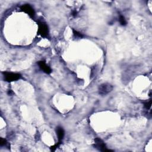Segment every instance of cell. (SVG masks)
<instances>
[{"label": "cell", "instance_id": "6da1fadb", "mask_svg": "<svg viewBox=\"0 0 152 152\" xmlns=\"http://www.w3.org/2000/svg\"><path fill=\"white\" fill-rule=\"evenodd\" d=\"M4 80L7 82H13L16 80H18L22 78L21 74L19 73H14L11 72L5 71L3 72Z\"/></svg>", "mask_w": 152, "mask_h": 152}, {"label": "cell", "instance_id": "7a4b0ae2", "mask_svg": "<svg viewBox=\"0 0 152 152\" xmlns=\"http://www.w3.org/2000/svg\"><path fill=\"white\" fill-rule=\"evenodd\" d=\"M113 90V86L108 83H103L99 86L98 91L99 93L101 95H106L110 92H111Z\"/></svg>", "mask_w": 152, "mask_h": 152}, {"label": "cell", "instance_id": "3957f363", "mask_svg": "<svg viewBox=\"0 0 152 152\" xmlns=\"http://www.w3.org/2000/svg\"><path fill=\"white\" fill-rule=\"evenodd\" d=\"M94 147L95 149H98L99 151H110L112 150H110L109 149H108L106 144L105 143L103 142V141L100 139V138H96L95 139V143H94Z\"/></svg>", "mask_w": 152, "mask_h": 152}, {"label": "cell", "instance_id": "277c9868", "mask_svg": "<svg viewBox=\"0 0 152 152\" xmlns=\"http://www.w3.org/2000/svg\"><path fill=\"white\" fill-rule=\"evenodd\" d=\"M38 33L40 35L46 38L49 35V29L47 24L44 22H40L38 23Z\"/></svg>", "mask_w": 152, "mask_h": 152}, {"label": "cell", "instance_id": "5b68a950", "mask_svg": "<svg viewBox=\"0 0 152 152\" xmlns=\"http://www.w3.org/2000/svg\"><path fill=\"white\" fill-rule=\"evenodd\" d=\"M21 10L27 14L30 17H34L35 15L34 9L30 4H24L21 7Z\"/></svg>", "mask_w": 152, "mask_h": 152}, {"label": "cell", "instance_id": "8992f818", "mask_svg": "<svg viewBox=\"0 0 152 152\" xmlns=\"http://www.w3.org/2000/svg\"><path fill=\"white\" fill-rule=\"evenodd\" d=\"M38 65H39V66L41 70L44 71V72H45V73L49 74H51L52 73V70H51V68L45 63V61H39Z\"/></svg>", "mask_w": 152, "mask_h": 152}, {"label": "cell", "instance_id": "52a82bcc", "mask_svg": "<svg viewBox=\"0 0 152 152\" xmlns=\"http://www.w3.org/2000/svg\"><path fill=\"white\" fill-rule=\"evenodd\" d=\"M57 134L59 140V143H61V141L64 139V137L65 135V131L64 129L61 127H58L57 128Z\"/></svg>", "mask_w": 152, "mask_h": 152}, {"label": "cell", "instance_id": "ba28073f", "mask_svg": "<svg viewBox=\"0 0 152 152\" xmlns=\"http://www.w3.org/2000/svg\"><path fill=\"white\" fill-rule=\"evenodd\" d=\"M119 22H120L121 25H122V26H126L127 23L125 17H124L122 15H120L119 17Z\"/></svg>", "mask_w": 152, "mask_h": 152}, {"label": "cell", "instance_id": "9c48e42d", "mask_svg": "<svg viewBox=\"0 0 152 152\" xmlns=\"http://www.w3.org/2000/svg\"><path fill=\"white\" fill-rule=\"evenodd\" d=\"M73 34H74V36L75 37V38H83V34L77 32V30H73Z\"/></svg>", "mask_w": 152, "mask_h": 152}, {"label": "cell", "instance_id": "30bf717a", "mask_svg": "<svg viewBox=\"0 0 152 152\" xmlns=\"http://www.w3.org/2000/svg\"><path fill=\"white\" fill-rule=\"evenodd\" d=\"M8 143L7 142L6 140L4 139H3V138H1L0 139V145H1V146H6L7 145Z\"/></svg>", "mask_w": 152, "mask_h": 152}, {"label": "cell", "instance_id": "8fae6325", "mask_svg": "<svg viewBox=\"0 0 152 152\" xmlns=\"http://www.w3.org/2000/svg\"><path fill=\"white\" fill-rule=\"evenodd\" d=\"M151 100H150L149 102H147L146 103H144V106L147 109H149L151 108Z\"/></svg>", "mask_w": 152, "mask_h": 152}, {"label": "cell", "instance_id": "7c38bea8", "mask_svg": "<svg viewBox=\"0 0 152 152\" xmlns=\"http://www.w3.org/2000/svg\"><path fill=\"white\" fill-rule=\"evenodd\" d=\"M77 12L75 10H74V11H73V13H72V16H73V17H75L76 16H77Z\"/></svg>", "mask_w": 152, "mask_h": 152}]
</instances>
